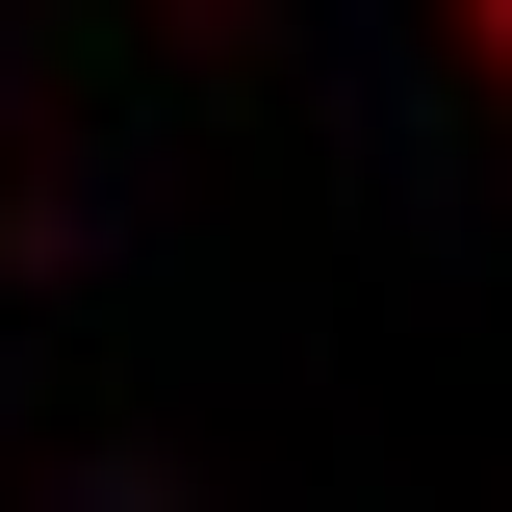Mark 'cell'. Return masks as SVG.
<instances>
[{
  "instance_id": "6da1fadb",
  "label": "cell",
  "mask_w": 512,
  "mask_h": 512,
  "mask_svg": "<svg viewBox=\"0 0 512 512\" xmlns=\"http://www.w3.org/2000/svg\"><path fill=\"white\" fill-rule=\"evenodd\" d=\"M461 52H487V77H512V0H461Z\"/></svg>"
}]
</instances>
